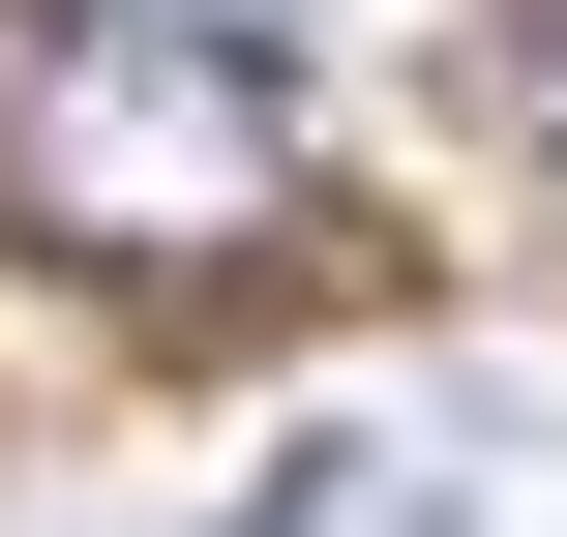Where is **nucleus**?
<instances>
[{
    "instance_id": "nucleus-4",
    "label": "nucleus",
    "mask_w": 567,
    "mask_h": 537,
    "mask_svg": "<svg viewBox=\"0 0 567 537\" xmlns=\"http://www.w3.org/2000/svg\"><path fill=\"white\" fill-rule=\"evenodd\" d=\"M150 30H209V60H269V30H299V0H150Z\"/></svg>"
},
{
    "instance_id": "nucleus-3",
    "label": "nucleus",
    "mask_w": 567,
    "mask_h": 537,
    "mask_svg": "<svg viewBox=\"0 0 567 537\" xmlns=\"http://www.w3.org/2000/svg\"><path fill=\"white\" fill-rule=\"evenodd\" d=\"M508 149L567 179V0H508Z\"/></svg>"
},
{
    "instance_id": "nucleus-5",
    "label": "nucleus",
    "mask_w": 567,
    "mask_h": 537,
    "mask_svg": "<svg viewBox=\"0 0 567 537\" xmlns=\"http://www.w3.org/2000/svg\"><path fill=\"white\" fill-rule=\"evenodd\" d=\"M60 537H120V508H60Z\"/></svg>"
},
{
    "instance_id": "nucleus-1",
    "label": "nucleus",
    "mask_w": 567,
    "mask_h": 537,
    "mask_svg": "<svg viewBox=\"0 0 567 537\" xmlns=\"http://www.w3.org/2000/svg\"><path fill=\"white\" fill-rule=\"evenodd\" d=\"M0 239L120 269V299H209V269L299 239V90L150 30V0H60V30H0Z\"/></svg>"
},
{
    "instance_id": "nucleus-2",
    "label": "nucleus",
    "mask_w": 567,
    "mask_h": 537,
    "mask_svg": "<svg viewBox=\"0 0 567 537\" xmlns=\"http://www.w3.org/2000/svg\"><path fill=\"white\" fill-rule=\"evenodd\" d=\"M478 448H508V389H449L419 448H359V419H329V448H269L209 537H449V508H478Z\"/></svg>"
}]
</instances>
